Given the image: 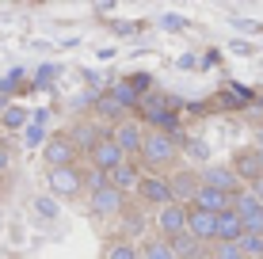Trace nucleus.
Masks as SVG:
<instances>
[{
	"label": "nucleus",
	"mask_w": 263,
	"mask_h": 259,
	"mask_svg": "<svg viewBox=\"0 0 263 259\" xmlns=\"http://www.w3.org/2000/svg\"><path fill=\"white\" fill-rule=\"evenodd\" d=\"M42 160L53 168H72L77 164V141L69 137V133H58V137H50L46 145H42Z\"/></svg>",
	"instance_id": "2"
},
{
	"label": "nucleus",
	"mask_w": 263,
	"mask_h": 259,
	"mask_svg": "<svg viewBox=\"0 0 263 259\" xmlns=\"http://www.w3.org/2000/svg\"><path fill=\"white\" fill-rule=\"evenodd\" d=\"M233 172L240 175L244 187H252L256 180H263V164H259V149H240L233 156Z\"/></svg>",
	"instance_id": "11"
},
{
	"label": "nucleus",
	"mask_w": 263,
	"mask_h": 259,
	"mask_svg": "<svg viewBox=\"0 0 263 259\" xmlns=\"http://www.w3.org/2000/svg\"><path fill=\"white\" fill-rule=\"evenodd\" d=\"M53 73H58V69H53V65H42V69H39V73H34V88H46Z\"/></svg>",
	"instance_id": "31"
},
{
	"label": "nucleus",
	"mask_w": 263,
	"mask_h": 259,
	"mask_svg": "<svg viewBox=\"0 0 263 259\" xmlns=\"http://www.w3.org/2000/svg\"><path fill=\"white\" fill-rule=\"evenodd\" d=\"M20 80H23V69H12L8 76H0V95L15 92V88H20Z\"/></svg>",
	"instance_id": "26"
},
{
	"label": "nucleus",
	"mask_w": 263,
	"mask_h": 259,
	"mask_svg": "<svg viewBox=\"0 0 263 259\" xmlns=\"http://www.w3.org/2000/svg\"><path fill=\"white\" fill-rule=\"evenodd\" d=\"M172 183V191H176V202H195V194H198V187H202V180H198L195 172H176V180H168Z\"/></svg>",
	"instance_id": "16"
},
{
	"label": "nucleus",
	"mask_w": 263,
	"mask_h": 259,
	"mask_svg": "<svg viewBox=\"0 0 263 259\" xmlns=\"http://www.w3.org/2000/svg\"><path fill=\"white\" fill-rule=\"evenodd\" d=\"M126 80H130V88H134L138 95H145V92L153 88V76H149V73H134V76H126Z\"/></svg>",
	"instance_id": "28"
},
{
	"label": "nucleus",
	"mask_w": 263,
	"mask_h": 259,
	"mask_svg": "<svg viewBox=\"0 0 263 259\" xmlns=\"http://www.w3.org/2000/svg\"><path fill=\"white\" fill-rule=\"evenodd\" d=\"M23 122H27L23 107H15V103H12V107H8V111H4V126H8V130H20Z\"/></svg>",
	"instance_id": "25"
},
{
	"label": "nucleus",
	"mask_w": 263,
	"mask_h": 259,
	"mask_svg": "<svg viewBox=\"0 0 263 259\" xmlns=\"http://www.w3.org/2000/svg\"><path fill=\"white\" fill-rule=\"evenodd\" d=\"M111 95H115V99H119V103L126 107V111H141V103H145L141 95L130 88V80H115V84H111Z\"/></svg>",
	"instance_id": "18"
},
{
	"label": "nucleus",
	"mask_w": 263,
	"mask_h": 259,
	"mask_svg": "<svg viewBox=\"0 0 263 259\" xmlns=\"http://www.w3.org/2000/svg\"><path fill=\"white\" fill-rule=\"evenodd\" d=\"M141 259H176V252H172V244L164 236H157V240H149V244L141 248Z\"/></svg>",
	"instance_id": "22"
},
{
	"label": "nucleus",
	"mask_w": 263,
	"mask_h": 259,
	"mask_svg": "<svg viewBox=\"0 0 263 259\" xmlns=\"http://www.w3.org/2000/svg\"><path fill=\"white\" fill-rule=\"evenodd\" d=\"M244 233H248V229H244V217L237 210H225L221 217H217V244H240Z\"/></svg>",
	"instance_id": "12"
},
{
	"label": "nucleus",
	"mask_w": 263,
	"mask_h": 259,
	"mask_svg": "<svg viewBox=\"0 0 263 259\" xmlns=\"http://www.w3.org/2000/svg\"><path fill=\"white\" fill-rule=\"evenodd\" d=\"M141 180H145V175L138 172V164H130V160H126L119 172H111V187H115V191H122V194H138L141 191Z\"/></svg>",
	"instance_id": "14"
},
{
	"label": "nucleus",
	"mask_w": 263,
	"mask_h": 259,
	"mask_svg": "<svg viewBox=\"0 0 263 259\" xmlns=\"http://www.w3.org/2000/svg\"><path fill=\"white\" fill-rule=\"evenodd\" d=\"M187 153H191L195 160H206V153H210V149H206L202 141H187Z\"/></svg>",
	"instance_id": "33"
},
{
	"label": "nucleus",
	"mask_w": 263,
	"mask_h": 259,
	"mask_svg": "<svg viewBox=\"0 0 263 259\" xmlns=\"http://www.w3.org/2000/svg\"><path fill=\"white\" fill-rule=\"evenodd\" d=\"M210 259H244V252H240V244H217Z\"/></svg>",
	"instance_id": "27"
},
{
	"label": "nucleus",
	"mask_w": 263,
	"mask_h": 259,
	"mask_svg": "<svg viewBox=\"0 0 263 259\" xmlns=\"http://www.w3.org/2000/svg\"><path fill=\"white\" fill-rule=\"evenodd\" d=\"M187 217H191V206H183V202H176V206L160 210L157 225H160V233H164V240L183 236V233H187Z\"/></svg>",
	"instance_id": "9"
},
{
	"label": "nucleus",
	"mask_w": 263,
	"mask_h": 259,
	"mask_svg": "<svg viewBox=\"0 0 263 259\" xmlns=\"http://www.w3.org/2000/svg\"><path fill=\"white\" fill-rule=\"evenodd\" d=\"M138 198L145 202V206H157V210L176 206V191H172V183H168V180H160V175H145Z\"/></svg>",
	"instance_id": "3"
},
{
	"label": "nucleus",
	"mask_w": 263,
	"mask_h": 259,
	"mask_svg": "<svg viewBox=\"0 0 263 259\" xmlns=\"http://www.w3.org/2000/svg\"><path fill=\"white\" fill-rule=\"evenodd\" d=\"M111 137L122 145L126 156H138L141 149H145V137H149V133H145V126H141L138 118H126V122H119V126L111 130Z\"/></svg>",
	"instance_id": "6"
},
{
	"label": "nucleus",
	"mask_w": 263,
	"mask_h": 259,
	"mask_svg": "<svg viewBox=\"0 0 263 259\" xmlns=\"http://www.w3.org/2000/svg\"><path fill=\"white\" fill-rule=\"evenodd\" d=\"M72 141H77L80 149H88V153H92V149L99 145V141H103V130L96 126V122H77V126H72V133H69Z\"/></svg>",
	"instance_id": "17"
},
{
	"label": "nucleus",
	"mask_w": 263,
	"mask_h": 259,
	"mask_svg": "<svg viewBox=\"0 0 263 259\" xmlns=\"http://www.w3.org/2000/svg\"><path fill=\"white\" fill-rule=\"evenodd\" d=\"M8 164H12V149L0 141V172H8Z\"/></svg>",
	"instance_id": "34"
},
{
	"label": "nucleus",
	"mask_w": 263,
	"mask_h": 259,
	"mask_svg": "<svg viewBox=\"0 0 263 259\" xmlns=\"http://www.w3.org/2000/svg\"><path fill=\"white\" fill-rule=\"evenodd\" d=\"M191 206H198V210L217 213V217H221L225 210H233V194L214 191V187H198V194H195V202H191Z\"/></svg>",
	"instance_id": "13"
},
{
	"label": "nucleus",
	"mask_w": 263,
	"mask_h": 259,
	"mask_svg": "<svg viewBox=\"0 0 263 259\" xmlns=\"http://www.w3.org/2000/svg\"><path fill=\"white\" fill-rule=\"evenodd\" d=\"M34 210H39L42 217H58V202L46 198V194H42V198H34Z\"/></svg>",
	"instance_id": "29"
},
{
	"label": "nucleus",
	"mask_w": 263,
	"mask_h": 259,
	"mask_svg": "<svg viewBox=\"0 0 263 259\" xmlns=\"http://www.w3.org/2000/svg\"><path fill=\"white\" fill-rule=\"evenodd\" d=\"M233 210H237L240 217H252V213H259V210H263V202L248 191V187H244L240 194H233Z\"/></svg>",
	"instance_id": "19"
},
{
	"label": "nucleus",
	"mask_w": 263,
	"mask_h": 259,
	"mask_svg": "<svg viewBox=\"0 0 263 259\" xmlns=\"http://www.w3.org/2000/svg\"><path fill=\"white\" fill-rule=\"evenodd\" d=\"M27 145H42V126H31V130H27Z\"/></svg>",
	"instance_id": "35"
},
{
	"label": "nucleus",
	"mask_w": 263,
	"mask_h": 259,
	"mask_svg": "<svg viewBox=\"0 0 263 259\" xmlns=\"http://www.w3.org/2000/svg\"><path fill=\"white\" fill-rule=\"evenodd\" d=\"M111 187V172H103V168H84V191L96 194V191H107Z\"/></svg>",
	"instance_id": "21"
},
{
	"label": "nucleus",
	"mask_w": 263,
	"mask_h": 259,
	"mask_svg": "<svg viewBox=\"0 0 263 259\" xmlns=\"http://www.w3.org/2000/svg\"><path fill=\"white\" fill-rule=\"evenodd\" d=\"M160 27H164V31H183L187 19L183 15H160Z\"/></svg>",
	"instance_id": "30"
},
{
	"label": "nucleus",
	"mask_w": 263,
	"mask_h": 259,
	"mask_svg": "<svg viewBox=\"0 0 263 259\" xmlns=\"http://www.w3.org/2000/svg\"><path fill=\"white\" fill-rule=\"evenodd\" d=\"M259 164H263V153H259Z\"/></svg>",
	"instance_id": "38"
},
{
	"label": "nucleus",
	"mask_w": 263,
	"mask_h": 259,
	"mask_svg": "<svg viewBox=\"0 0 263 259\" xmlns=\"http://www.w3.org/2000/svg\"><path fill=\"white\" fill-rule=\"evenodd\" d=\"M176 156H179V137L176 133H157V130H149V137H145V149H141V160L149 168H168V164H176Z\"/></svg>",
	"instance_id": "1"
},
{
	"label": "nucleus",
	"mask_w": 263,
	"mask_h": 259,
	"mask_svg": "<svg viewBox=\"0 0 263 259\" xmlns=\"http://www.w3.org/2000/svg\"><path fill=\"white\" fill-rule=\"evenodd\" d=\"M126 194L115 191V187H107V191H96L88 194V210H92V217H119V213L126 210Z\"/></svg>",
	"instance_id": "8"
},
{
	"label": "nucleus",
	"mask_w": 263,
	"mask_h": 259,
	"mask_svg": "<svg viewBox=\"0 0 263 259\" xmlns=\"http://www.w3.org/2000/svg\"><path fill=\"white\" fill-rule=\"evenodd\" d=\"M46 183L53 194H61V198H72V194L84 191V172H80L77 164L72 168H53V172H46Z\"/></svg>",
	"instance_id": "4"
},
{
	"label": "nucleus",
	"mask_w": 263,
	"mask_h": 259,
	"mask_svg": "<svg viewBox=\"0 0 263 259\" xmlns=\"http://www.w3.org/2000/svg\"><path fill=\"white\" fill-rule=\"evenodd\" d=\"M141 118L149 122L157 133H176L179 137V111H168V107H157V111H141Z\"/></svg>",
	"instance_id": "15"
},
{
	"label": "nucleus",
	"mask_w": 263,
	"mask_h": 259,
	"mask_svg": "<svg viewBox=\"0 0 263 259\" xmlns=\"http://www.w3.org/2000/svg\"><path fill=\"white\" fill-rule=\"evenodd\" d=\"M240 252H244V259H263V236H256V233H244V240H240Z\"/></svg>",
	"instance_id": "24"
},
{
	"label": "nucleus",
	"mask_w": 263,
	"mask_h": 259,
	"mask_svg": "<svg viewBox=\"0 0 263 259\" xmlns=\"http://www.w3.org/2000/svg\"><path fill=\"white\" fill-rule=\"evenodd\" d=\"M202 187H214V191H225V194H240L244 187H240V175L233 172V164L225 168V164H210V168H202Z\"/></svg>",
	"instance_id": "7"
},
{
	"label": "nucleus",
	"mask_w": 263,
	"mask_h": 259,
	"mask_svg": "<svg viewBox=\"0 0 263 259\" xmlns=\"http://www.w3.org/2000/svg\"><path fill=\"white\" fill-rule=\"evenodd\" d=\"M103 259H141V252L130 244V240H115L111 248H107V255Z\"/></svg>",
	"instance_id": "23"
},
{
	"label": "nucleus",
	"mask_w": 263,
	"mask_h": 259,
	"mask_svg": "<svg viewBox=\"0 0 263 259\" xmlns=\"http://www.w3.org/2000/svg\"><path fill=\"white\" fill-rule=\"evenodd\" d=\"M248 191H252V194H256V198L263 202V180H256V183H252V187H248Z\"/></svg>",
	"instance_id": "36"
},
{
	"label": "nucleus",
	"mask_w": 263,
	"mask_h": 259,
	"mask_svg": "<svg viewBox=\"0 0 263 259\" xmlns=\"http://www.w3.org/2000/svg\"><path fill=\"white\" fill-rule=\"evenodd\" d=\"M229 23L237 27V31H248V34H256V31H259V23H248L244 15H229Z\"/></svg>",
	"instance_id": "32"
},
{
	"label": "nucleus",
	"mask_w": 263,
	"mask_h": 259,
	"mask_svg": "<svg viewBox=\"0 0 263 259\" xmlns=\"http://www.w3.org/2000/svg\"><path fill=\"white\" fill-rule=\"evenodd\" d=\"M96 114H99V118H122L126 107L115 99L111 92H103V95H99V103H96ZM122 122H126V118H122Z\"/></svg>",
	"instance_id": "20"
},
{
	"label": "nucleus",
	"mask_w": 263,
	"mask_h": 259,
	"mask_svg": "<svg viewBox=\"0 0 263 259\" xmlns=\"http://www.w3.org/2000/svg\"><path fill=\"white\" fill-rule=\"evenodd\" d=\"M88 160H92V168H103V172H119V168L126 164V153H122V145L111 137V133H103V141L88 153Z\"/></svg>",
	"instance_id": "5"
},
{
	"label": "nucleus",
	"mask_w": 263,
	"mask_h": 259,
	"mask_svg": "<svg viewBox=\"0 0 263 259\" xmlns=\"http://www.w3.org/2000/svg\"><path fill=\"white\" fill-rule=\"evenodd\" d=\"M187 233L195 240H202V244H217V213H206L191 206V217H187Z\"/></svg>",
	"instance_id": "10"
},
{
	"label": "nucleus",
	"mask_w": 263,
	"mask_h": 259,
	"mask_svg": "<svg viewBox=\"0 0 263 259\" xmlns=\"http://www.w3.org/2000/svg\"><path fill=\"white\" fill-rule=\"evenodd\" d=\"M256 141H259V145H256V149H259V153H263V130L256 133Z\"/></svg>",
	"instance_id": "37"
}]
</instances>
